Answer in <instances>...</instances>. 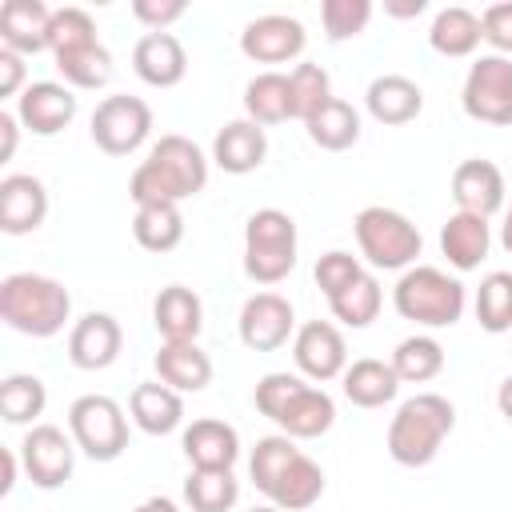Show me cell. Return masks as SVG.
Returning a JSON list of instances; mask_svg holds the SVG:
<instances>
[{
	"instance_id": "cell-1",
	"label": "cell",
	"mask_w": 512,
	"mask_h": 512,
	"mask_svg": "<svg viewBox=\"0 0 512 512\" xmlns=\"http://www.w3.org/2000/svg\"><path fill=\"white\" fill-rule=\"evenodd\" d=\"M208 184V156L180 132L160 136L128 180L132 204H180Z\"/></svg>"
},
{
	"instance_id": "cell-2",
	"label": "cell",
	"mask_w": 512,
	"mask_h": 512,
	"mask_svg": "<svg viewBox=\"0 0 512 512\" xmlns=\"http://www.w3.org/2000/svg\"><path fill=\"white\" fill-rule=\"evenodd\" d=\"M72 316V296L60 280L40 272H12L0 280V320L32 340H48L64 332Z\"/></svg>"
},
{
	"instance_id": "cell-3",
	"label": "cell",
	"mask_w": 512,
	"mask_h": 512,
	"mask_svg": "<svg viewBox=\"0 0 512 512\" xmlns=\"http://www.w3.org/2000/svg\"><path fill=\"white\" fill-rule=\"evenodd\" d=\"M452 428H456L452 400L440 392H416L396 408L388 424V456L404 468H424L436 460Z\"/></svg>"
},
{
	"instance_id": "cell-4",
	"label": "cell",
	"mask_w": 512,
	"mask_h": 512,
	"mask_svg": "<svg viewBox=\"0 0 512 512\" xmlns=\"http://www.w3.org/2000/svg\"><path fill=\"white\" fill-rule=\"evenodd\" d=\"M464 284L432 264H412L392 288V304L404 320L420 328H452L464 316Z\"/></svg>"
},
{
	"instance_id": "cell-5",
	"label": "cell",
	"mask_w": 512,
	"mask_h": 512,
	"mask_svg": "<svg viewBox=\"0 0 512 512\" xmlns=\"http://www.w3.org/2000/svg\"><path fill=\"white\" fill-rule=\"evenodd\" d=\"M352 232H356V244H360V256L372 264V268H384V272H404L416 264L424 240H420V228L396 212V208H384V204H368L356 212L352 220Z\"/></svg>"
},
{
	"instance_id": "cell-6",
	"label": "cell",
	"mask_w": 512,
	"mask_h": 512,
	"mask_svg": "<svg viewBox=\"0 0 512 512\" xmlns=\"http://www.w3.org/2000/svg\"><path fill=\"white\" fill-rule=\"evenodd\" d=\"M296 268V220L280 208H256L244 224V276L280 284Z\"/></svg>"
},
{
	"instance_id": "cell-7",
	"label": "cell",
	"mask_w": 512,
	"mask_h": 512,
	"mask_svg": "<svg viewBox=\"0 0 512 512\" xmlns=\"http://www.w3.org/2000/svg\"><path fill=\"white\" fill-rule=\"evenodd\" d=\"M68 432H72L76 448L88 460H100V464L116 460L128 448V416L112 396H100V392H88V396L72 400Z\"/></svg>"
},
{
	"instance_id": "cell-8",
	"label": "cell",
	"mask_w": 512,
	"mask_h": 512,
	"mask_svg": "<svg viewBox=\"0 0 512 512\" xmlns=\"http://www.w3.org/2000/svg\"><path fill=\"white\" fill-rule=\"evenodd\" d=\"M460 104L480 124H496V128L512 124V60L496 56V52L472 60V68L464 76Z\"/></svg>"
},
{
	"instance_id": "cell-9",
	"label": "cell",
	"mask_w": 512,
	"mask_h": 512,
	"mask_svg": "<svg viewBox=\"0 0 512 512\" xmlns=\"http://www.w3.org/2000/svg\"><path fill=\"white\" fill-rule=\"evenodd\" d=\"M152 132V108L140 96L116 92L104 96L92 112V144L108 156H128L136 152Z\"/></svg>"
},
{
	"instance_id": "cell-10",
	"label": "cell",
	"mask_w": 512,
	"mask_h": 512,
	"mask_svg": "<svg viewBox=\"0 0 512 512\" xmlns=\"http://www.w3.org/2000/svg\"><path fill=\"white\" fill-rule=\"evenodd\" d=\"M20 464L28 472V480L44 492L64 488L72 468H76V440L72 432L56 428V424H32L20 440Z\"/></svg>"
},
{
	"instance_id": "cell-11",
	"label": "cell",
	"mask_w": 512,
	"mask_h": 512,
	"mask_svg": "<svg viewBox=\"0 0 512 512\" xmlns=\"http://www.w3.org/2000/svg\"><path fill=\"white\" fill-rule=\"evenodd\" d=\"M240 340L252 352H276L288 344V336H296V312L280 292H256L244 300L240 308Z\"/></svg>"
},
{
	"instance_id": "cell-12",
	"label": "cell",
	"mask_w": 512,
	"mask_h": 512,
	"mask_svg": "<svg viewBox=\"0 0 512 512\" xmlns=\"http://www.w3.org/2000/svg\"><path fill=\"white\" fill-rule=\"evenodd\" d=\"M308 44V32L296 16H284V12H268V16H256L244 24L240 32V52L256 64H284V60H296Z\"/></svg>"
},
{
	"instance_id": "cell-13",
	"label": "cell",
	"mask_w": 512,
	"mask_h": 512,
	"mask_svg": "<svg viewBox=\"0 0 512 512\" xmlns=\"http://www.w3.org/2000/svg\"><path fill=\"white\" fill-rule=\"evenodd\" d=\"M292 360H296V368L308 380H320L324 384V380L344 376V368H348V344H344V336H340L336 324L308 320L292 336Z\"/></svg>"
},
{
	"instance_id": "cell-14",
	"label": "cell",
	"mask_w": 512,
	"mask_h": 512,
	"mask_svg": "<svg viewBox=\"0 0 512 512\" xmlns=\"http://www.w3.org/2000/svg\"><path fill=\"white\" fill-rule=\"evenodd\" d=\"M120 348H124V328L108 312H84L68 332V360L80 372H100L116 364Z\"/></svg>"
},
{
	"instance_id": "cell-15",
	"label": "cell",
	"mask_w": 512,
	"mask_h": 512,
	"mask_svg": "<svg viewBox=\"0 0 512 512\" xmlns=\"http://www.w3.org/2000/svg\"><path fill=\"white\" fill-rule=\"evenodd\" d=\"M16 116L32 136H56L72 124L76 116V96L68 84L56 80H32L20 96H16Z\"/></svg>"
},
{
	"instance_id": "cell-16",
	"label": "cell",
	"mask_w": 512,
	"mask_h": 512,
	"mask_svg": "<svg viewBox=\"0 0 512 512\" xmlns=\"http://www.w3.org/2000/svg\"><path fill=\"white\" fill-rule=\"evenodd\" d=\"M48 216V188L32 172H12L0 180V232L28 236Z\"/></svg>"
},
{
	"instance_id": "cell-17",
	"label": "cell",
	"mask_w": 512,
	"mask_h": 512,
	"mask_svg": "<svg viewBox=\"0 0 512 512\" xmlns=\"http://www.w3.org/2000/svg\"><path fill=\"white\" fill-rule=\"evenodd\" d=\"M452 200L456 212H472V216H492L504 208V172L492 160H460L452 172Z\"/></svg>"
},
{
	"instance_id": "cell-18",
	"label": "cell",
	"mask_w": 512,
	"mask_h": 512,
	"mask_svg": "<svg viewBox=\"0 0 512 512\" xmlns=\"http://www.w3.org/2000/svg\"><path fill=\"white\" fill-rule=\"evenodd\" d=\"M132 68L148 88H172L188 72V52L172 32H144L132 48Z\"/></svg>"
},
{
	"instance_id": "cell-19",
	"label": "cell",
	"mask_w": 512,
	"mask_h": 512,
	"mask_svg": "<svg viewBox=\"0 0 512 512\" xmlns=\"http://www.w3.org/2000/svg\"><path fill=\"white\" fill-rule=\"evenodd\" d=\"M180 448L192 468H232L240 460V432L216 416H200L184 428Z\"/></svg>"
},
{
	"instance_id": "cell-20",
	"label": "cell",
	"mask_w": 512,
	"mask_h": 512,
	"mask_svg": "<svg viewBox=\"0 0 512 512\" xmlns=\"http://www.w3.org/2000/svg\"><path fill=\"white\" fill-rule=\"evenodd\" d=\"M48 24H52V8L44 0H4L0 4V40H4V48L20 52V56L48 52Z\"/></svg>"
},
{
	"instance_id": "cell-21",
	"label": "cell",
	"mask_w": 512,
	"mask_h": 512,
	"mask_svg": "<svg viewBox=\"0 0 512 512\" xmlns=\"http://www.w3.org/2000/svg\"><path fill=\"white\" fill-rule=\"evenodd\" d=\"M264 156H268V136H264V128L256 124V120H228L220 132H216V140H212V160H216V168H224V172H232V176H244V172H256L260 164H264Z\"/></svg>"
},
{
	"instance_id": "cell-22",
	"label": "cell",
	"mask_w": 512,
	"mask_h": 512,
	"mask_svg": "<svg viewBox=\"0 0 512 512\" xmlns=\"http://www.w3.org/2000/svg\"><path fill=\"white\" fill-rule=\"evenodd\" d=\"M152 324L160 332L164 344H180V340H196L204 328V304L192 288L184 284H168L156 292L152 300Z\"/></svg>"
},
{
	"instance_id": "cell-23",
	"label": "cell",
	"mask_w": 512,
	"mask_h": 512,
	"mask_svg": "<svg viewBox=\"0 0 512 512\" xmlns=\"http://www.w3.org/2000/svg\"><path fill=\"white\" fill-rule=\"evenodd\" d=\"M364 104H368V116L376 124H408L420 116L424 108V92L416 80L400 76V72H384L368 84L364 92Z\"/></svg>"
},
{
	"instance_id": "cell-24",
	"label": "cell",
	"mask_w": 512,
	"mask_h": 512,
	"mask_svg": "<svg viewBox=\"0 0 512 512\" xmlns=\"http://www.w3.org/2000/svg\"><path fill=\"white\" fill-rule=\"evenodd\" d=\"M492 248V228L484 216H472V212H452L440 228V252L448 256V264L456 272H472L480 268V260L488 256Z\"/></svg>"
},
{
	"instance_id": "cell-25",
	"label": "cell",
	"mask_w": 512,
	"mask_h": 512,
	"mask_svg": "<svg viewBox=\"0 0 512 512\" xmlns=\"http://www.w3.org/2000/svg\"><path fill=\"white\" fill-rule=\"evenodd\" d=\"M340 388L348 396V404L356 408H384L388 400H396L400 392V376L392 368V360H376V356H360L344 368Z\"/></svg>"
},
{
	"instance_id": "cell-26",
	"label": "cell",
	"mask_w": 512,
	"mask_h": 512,
	"mask_svg": "<svg viewBox=\"0 0 512 512\" xmlns=\"http://www.w3.org/2000/svg\"><path fill=\"white\" fill-rule=\"evenodd\" d=\"M128 412H132V424L148 436H168L180 428L184 420V400L176 388H168L164 380H148V384H136L132 388V400H128Z\"/></svg>"
},
{
	"instance_id": "cell-27",
	"label": "cell",
	"mask_w": 512,
	"mask_h": 512,
	"mask_svg": "<svg viewBox=\"0 0 512 512\" xmlns=\"http://www.w3.org/2000/svg\"><path fill=\"white\" fill-rule=\"evenodd\" d=\"M332 424H336V400H332L324 388H312V384H304V388L288 400V408L276 416V428H280L284 436H292V440H316V436H324Z\"/></svg>"
},
{
	"instance_id": "cell-28",
	"label": "cell",
	"mask_w": 512,
	"mask_h": 512,
	"mask_svg": "<svg viewBox=\"0 0 512 512\" xmlns=\"http://www.w3.org/2000/svg\"><path fill=\"white\" fill-rule=\"evenodd\" d=\"M152 364H156V376L168 388H176V392H200L212 380V360H208V352L196 340L160 344V352H156Z\"/></svg>"
},
{
	"instance_id": "cell-29",
	"label": "cell",
	"mask_w": 512,
	"mask_h": 512,
	"mask_svg": "<svg viewBox=\"0 0 512 512\" xmlns=\"http://www.w3.org/2000/svg\"><path fill=\"white\" fill-rule=\"evenodd\" d=\"M480 40H484V32H480V16L472 12V8H460V4H452V8H440L436 16H432V28H428V44L440 52V56H472L476 48H480Z\"/></svg>"
},
{
	"instance_id": "cell-30",
	"label": "cell",
	"mask_w": 512,
	"mask_h": 512,
	"mask_svg": "<svg viewBox=\"0 0 512 512\" xmlns=\"http://www.w3.org/2000/svg\"><path fill=\"white\" fill-rule=\"evenodd\" d=\"M244 112L248 120H256L260 128L264 124H284V120H296L292 112V84L284 72H256L244 88Z\"/></svg>"
},
{
	"instance_id": "cell-31",
	"label": "cell",
	"mask_w": 512,
	"mask_h": 512,
	"mask_svg": "<svg viewBox=\"0 0 512 512\" xmlns=\"http://www.w3.org/2000/svg\"><path fill=\"white\" fill-rule=\"evenodd\" d=\"M324 496V468L316 460H308L304 452L280 472V480L272 484L268 500L280 508V512H304L312 508L316 500Z\"/></svg>"
},
{
	"instance_id": "cell-32",
	"label": "cell",
	"mask_w": 512,
	"mask_h": 512,
	"mask_svg": "<svg viewBox=\"0 0 512 512\" xmlns=\"http://www.w3.org/2000/svg\"><path fill=\"white\" fill-rule=\"evenodd\" d=\"M304 128H308V140H312L316 148H324V152H344V148H352V144L360 140V112H356L348 100L332 96L312 120H304Z\"/></svg>"
},
{
	"instance_id": "cell-33",
	"label": "cell",
	"mask_w": 512,
	"mask_h": 512,
	"mask_svg": "<svg viewBox=\"0 0 512 512\" xmlns=\"http://www.w3.org/2000/svg\"><path fill=\"white\" fill-rule=\"evenodd\" d=\"M132 236L144 252H172L184 240L180 204H140L132 216Z\"/></svg>"
},
{
	"instance_id": "cell-34",
	"label": "cell",
	"mask_w": 512,
	"mask_h": 512,
	"mask_svg": "<svg viewBox=\"0 0 512 512\" xmlns=\"http://www.w3.org/2000/svg\"><path fill=\"white\" fill-rule=\"evenodd\" d=\"M184 500L192 512H228L240 500V480L232 468H192L184 480Z\"/></svg>"
},
{
	"instance_id": "cell-35",
	"label": "cell",
	"mask_w": 512,
	"mask_h": 512,
	"mask_svg": "<svg viewBox=\"0 0 512 512\" xmlns=\"http://www.w3.org/2000/svg\"><path fill=\"white\" fill-rule=\"evenodd\" d=\"M380 304H384V288L372 272H360L344 292H336L328 300L332 316L344 324V328H368L376 316H380Z\"/></svg>"
},
{
	"instance_id": "cell-36",
	"label": "cell",
	"mask_w": 512,
	"mask_h": 512,
	"mask_svg": "<svg viewBox=\"0 0 512 512\" xmlns=\"http://www.w3.org/2000/svg\"><path fill=\"white\" fill-rule=\"evenodd\" d=\"M392 368H396L400 384H428V380H436L444 372V348H440L436 336L416 332V336H408V340L396 344Z\"/></svg>"
},
{
	"instance_id": "cell-37",
	"label": "cell",
	"mask_w": 512,
	"mask_h": 512,
	"mask_svg": "<svg viewBox=\"0 0 512 512\" xmlns=\"http://www.w3.org/2000/svg\"><path fill=\"white\" fill-rule=\"evenodd\" d=\"M48 404V388L32 372H12L0 380V416L8 424H32Z\"/></svg>"
},
{
	"instance_id": "cell-38",
	"label": "cell",
	"mask_w": 512,
	"mask_h": 512,
	"mask_svg": "<svg viewBox=\"0 0 512 512\" xmlns=\"http://www.w3.org/2000/svg\"><path fill=\"white\" fill-rule=\"evenodd\" d=\"M56 72L72 88H104L112 80V52L100 40L72 52H56Z\"/></svg>"
},
{
	"instance_id": "cell-39",
	"label": "cell",
	"mask_w": 512,
	"mask_h": 512,
	"mask_svg": "<svg viewBox=\"0 0 512 512\" xmlns=\"http://www.w3.org/2000/svg\"><path fill=\"white\" fill-rule=\"evenodd\" d=\"M476 320L484 332H512V272H488L476 288Z\"/></svg>"
},
{
	"instance_id": "cell-40",
	"label": "cell",
	"mask_w": 512,
	"mask_h": 512,
	"mask_svg": "<svg viewBox=\"0 0 512 512\" xmlns=\"http://www.w3.org/2000/svg\"><path fill=\"white\" fill-rule=\"evenodd\" d=\"M296 456H300V448H296L292 436H284V432H276V436H260L256 448H252V456H248V476H252V484L268 496L272 484L280 480V472H284Z\"/></svg>"
},
{
	"instance_id": "cell-41",
	"label": "cell",
	"mask_w": 512,
	"mask_h": 512,
	"mask_svg": "<svg viewBox=\"0 0 512 512\" xmlns=\"http://www.w3.org/2000/svg\"><path fill=\"white\" fill-rule=\"evenodd\" d=\"M288 84H292V112H296V120H312L332 100V76L316 60L296 64L288 72Z\"/></svg>"
},
{
	"instance_id": "cell-42",
	"label": "cell",
	"mask_w": 512,
	"mask_h": 512,
	"mask_svg": "<svg viewBox=\"0 0 512 512\" xmlns=\"http://www.w3.org/2000/svg\"><path fill=\"white\" fill-rule=\"evenodd\" d=\"M84 44H96V20L76 8V4H64V8H52V24H48V52H72V48H84Z\"/></svg>"
},
{
	"instance_id": "cell-43",
	"label": "cell",
	"mask_w": 512,
	"mask_h": 512,
	"mask_svg": "<svg viewBox=\"0 0 512 512\" xmlns=\"http://www.w3.org/2000/svg\"><path fill=\"white\" fill-rule=\"evenodd\" d=\"M368 20H372V0H324L320 4V24L332 44L360 36Z\"/></svg>"
},
{
	"instance_id": "cell-44",
	"label": "cell",
	"mask_w": 512,
	"mask_h": 512,
	"mask_svg": "<svg viewBox=\"0 0 512 512\" xmlns=\"http://www.w3.org/2000/svg\"><path fill=\"white\" fill-rule=\"evenodd\" d=\"M360 272H364V268H360V260H356L352 252L332 248V252H324V256L316 260V288L332 300V296H336V292H344Z\"/></svg>"
},
{
	"instance_id": "cell-45",
	"label": "cell",
	"mask_w": 512,
	"mask_h": 512,
	"mask_svg": "<svg viewBox=\"0 0 512 512\" xmlns=\"http://www.w3.org/2000/svg\"><path fill=\"white\" fill-rule=\"evenodd\" d=\"M300 388H304L300 376H292V372H268V376H260V384H256V408L276 424V416L288 408V400H292Z\"/></svg>"
},
{
	"instance_id": "cell-46",
	"label": "cell",
	"mask_w": 512,
	"mask_h": 512,
	"mask_svg": "<svg viewBox=\"0 0 512 512\" xmlns=\"http://www.w3.org/2000/svg\"><path fill=\"white\" fill-rule=\"evenodd\" d=\"M480 32H484V40L496 48V56H508V60H512V0L488 4V8L480 12Z\"/></svg>"
},
{
	"instance_id": "cell-47",
	"label": "cell",
	"mask_w": 512,
	"mask_h": 512,
	"mask_svg": "<svg viewBox=\"0 0 512 512\" xmlns=\"http://www.w3.org/2000/svg\"><path fill=\"white\" fill-rule=\"evenodd\" d=\"M184 12H188L184 0H132V16L148 24V32H168V24H176Z\"/></svg>"
},
{
	"instance_id": "cell-48",
	"label": "cell",
	"mask_w": 512,
	"mask_h": 512,
	"mask_svg": "<svg viewBox=\"0 0 512 512\" xmlns=\"http://www.w3.org/2000/svg\"><path fill=\"white\" fill-rule=\"evenodd\" d=\"M24 84V56L12 48H0V96H20Z\"/></svg>"
},
{
	"instance_id": "cell-49",
	"label": "cell",
	"mask_w": 512,
	"mask_h": 512,
	"mask_svg": "<svg viewBox=\"0 0 512 512\" xmlns=\"http://www.w3.org/2000/svg\"><path fill=\"white\" fill-rule=\"evenodd\" d=\"M20 116L16 112H0V160H12L16 140H20Z\"/></svg>"
},
{
	"instance_id": "cell-50",
	"label": "cell",
	"mask_w": 512,
	"mask_h": 512,
	"mask_svg": "<svg viewBox=\"0 0 512 512\" xmlns=\"http://www.w3.org/2000/svg\"><path fill=\"white\" fill-rule=\"evenodd\" d=\"M428 8V0H384V12L396 16V20H412Z\"/></svg>"
},
{
	"instance_id": "cell-51",
	"label": "cell",
	"mask_w": 512,
	"mask_h": 512,
	"mask_svg": "<svg viewBox=\"0 0 512 512\" xmlns=\"http://www.w3.org/2000/svg\"><path fill=\"white\" fill-rule=\"evenodd\" d=\"M0 468H4L0 496H8V492H12V484H16V452H12V448H0Z\"/></svg>"
},
{
	"instance_id": "cell-52",
	"label": "cell",
	"mask_w": 512,
	"mask_h": 512,
	"mask_svg": "<svg viewBox=\"0 0 512 512\" xmlns=\"http://www.w3.org/2000/svg\"><path fill=\"white\" fill-rule=\"evenodd\" d=\"M496 408H500V416L512 424V376L500 380V388H496Z\"/></svg>"
},
{
	"instance_id": "cell-53",
	"label": "cell",
	"mask_w": 512,
	"mask_h": 512,
	"mask_svg": "<svg viewBox=\"0 0 512 512\" xmlns=\"http://www.w3.org/2000/svg\"><path fill=\"white\" fill-rule=\"evenodd\" d=\"M132 512H180V508H176L168 496H148V500H144V504H136Z\"/></svg>"
},
{
	"instance_id": "cell-54",
	"label": "cell",
	"mask_w": 512,
	"mask_h": 512,
	"mask_svg": "<svg viewBox=\"0 0 512 512\" xmlns=\"http://www.w3.org/2000/svg\"><path fill=\"white\" fill-rule=\"evenodd\" d=\"M500 244H504V252L512 256V204H508V212H504V224H500Z\"/></svg>"
},
{
	"instance_id": "cell-55",
	"label": "cell",
	"mask_w": 512,
	"mask_h": 512,
	"mask_svg": "<svg viewBox=\"0 0 512 512\" xmlns=\"http://www.w3.org/2000/svg\"><path fill=\"white\" fill-rule=\"evenodd\" d=\"M248 512H280L276 504H260V508H248Z\"/></svg>"
}]
</instances>
